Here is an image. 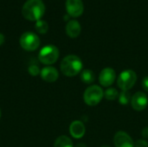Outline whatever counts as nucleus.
<instances>
[{"mask_svg":"<svg viewBox=\"0 0 148 147\" xmlns=\"http://www.w3.org/2000/svg\"><path fill=\"white\" fill-rule=\"evenodd\" d=\"M45 11V5L42 0H27L22 9L23 16L30 21L39 20Z\"/></svg>","mask_w":148,"mask_h":147,"instance_id":"obj_1","label":"nucleus"},{"mask_svg":"<svg viewBox=\"0 0 148 147\" xmlns=\"http://www.w3.org/2000/svg\"><path fill=\"white\" fill-rule=\"evenodd\" d=\"M60 68L64 75L68 77H73L77 75L82 71V62L77 55H69L62 59Z\"/></svg>","mask_w":148,"mask_h":147,"instance_id":"obj_2","label":"nucleus"},{"mask_svg":"<svg viewBox=\"0 0 148 147\" xmlns=\"http://www.w3.org/2000/svg\"><path fill=\"white\" fill-rule=\"evenodd\" d=\"M103 97H104V92L102 88L97 85H92L88 87L83 94L84 102L89 107H94L98 105L101 101Z\"/></svg>","mask_w":148,"mask_h":147,"instance_id":"obj_3","label":"nucleus"},{"mask_svg":"<svg viewBox=\"0 0 148 147\" xmlns=\"http://www.w3.org/2000/svg\"><path fill=\"white\" fill-rule=\"evenodd\" d=\"M59 57V49L52 44H49L42 48L38 54L39 61L45 65H51L55 63Z\"/></svg>","mask_w":148,"mask_h":147,"instance_id":"obj_4","label":"nucleus"},{"mask_svg":"<svg viewBox=\"0 0 148 147\" xmlns=\"http://www.w3.org/2000/svg\"><path fill=\"white\" fill-rule=\"evenodd\" d=\"M137 75L132 69L122 71L117 80V85L122 91H129L136 83Z\"/></svg>","mask_w":148,"mask_h":147,"instance_id":"obj_5","label":"nucleus"},{"mask_svg":"<svg viewBox=\"0 0 148 147\" xmlns=\"http://www.w3.org/2000/svg\"><path fill=\"white\" fill-rule=\"evenodd\" d=\"M21 47L27 51L36 50L40 46L39 36L32 31H27L22 34L19 40Z\"/></svg>","mask_w":148,"mask_h":147,"instance_id":"obj_6","label":"nucleus"},{"mask_svg":"<svg viewBox=\"0 0 148 147\" xmlns=\"http://www.w3.org/2000/svg\"><path fill=\"white\" fill-rule=\"evenodd\" d=\"M148 105V98L147 94L143 92L135 93L131 99V106L133 109L137 112L143 111L147 108Z\"/></svg>","mask_w":148,"mask_h":147,"instance_id":"obj_7","label":"nucleus"},{"mask_svg":"<svg viewBox=\"0 0 148 147\" xmlns=\"http://www.w3.org/2000/svg\"><path fill=\"white\" fill-rule=\"evenodd\" d=\"M66 10L70 16L78 17L83 13L84 5L82 0H66Z\"/></svg>","mask_w":148,"mask_h":147,"instance_id":"obj_8","label":"nucleus"},{"mask_svg":"<svg viewBox=\"0 0 148 147\" xmlns=\"http://www.w3.org/2000/svg\"><path fill=\"white\" fill-rule=\"evenodd\" d=\"M114 144L115 147H134L133 139L123 131L117 132L114 137Z\"/></svg>","mask_w":148,"mask_h":147,"instance_id":"obj_9","label":"nucleus"},{"mask_svg":"<svg viewBox=\"0 0 148 147\" xmlns=\"http://www.w3.org/2000/svg\"><path fill=\"white\" fill-rule=\"evenodd\" d=\"M116 74L114 70L111 68H103L99 75V81L102 87H110L115 81Z\"/></svg>","mask_w":148,"mask_h":147,"instance_id":"obj_10","label":"nucleus"},{"mask_svg":"<svg viewBox=\"0 0 148 147\" xmlns=\"http://www.w3.org/2000/svg\"><path fill=\"white\" fill-rule=\"evenodd\" d=\"M86 128L84 124L80 120H75L70 124L69 133L71 136L75 139H81L84 136Z\"/></svg>","mask_w":148,"mask_h":147,"instance_id":"obj_11","label":"nucleus"},{"mask_svg":"<svg viewBox=\"0 0 148 147\" xmlns=\"http://www.w3.org/2000/svg\"><path fill=\"white\" fill-rule=\"evenodd\" d=\"M41 78L47 82H54L59 77L57 69L54 67H45L41 70Z\"/></svg>","mask_w":148,"mask_h":147,"instance_id":"obj_12","label":"nucleus"},{"mask_svg":"<svg viewBox=\"0 0 148 147\" xmlns=\"http://www.w3.org/2000/svg\"><path fill=\"white\" fill-rule=\"evenodd\" d=\"M81 24L76 20H70L66 25V33L71 38H76L81 34Z\"/></svg>","mask_w":148,"mask_h":147,"instance_id":"obj_13","label":"nucleus"},{"mask_svg":"<svg viewBox=\"0 0 148 147\" xmlns=\"http://www.w3.org/2000/svg\"><path fill=\"white\" fill-rule=\"evenodd\" d=\"M81 80L85 84H92L95 81V74L90 69H84L81 74Z\"/></svg>","mask_w":148,"mask_h":147,"instance_id":"obj_14","label":"nucleus"},{"mask_svg":"<svg viewBox=\"0 0 148 147\" xmlns=\"http://www.w3.org/2000/svg\"><path fill=\"white\" fill-rule=\"evenodd\" d=\"M54 147H74V145L69 137L62 135L56 139Z\"/></svg>","mask_w":148,"mask_h":147,"instance_id":"obj_15","label":"nucleus"},{"mask_svg":"<svg viewBox=\"0 0 148 147\" xmlns=\"http://www.w3.org/2000/svg\"><path fill=\"white\" fill-rule=\"evenodd\" d=\"M131 99H132V96L129 91H121L119 94V97H118L119 102L123 106H126L129 102H131Z\"/></svg>","mask_w":148,"mask_h":147,"instance_id":"obj_16","label":"nucleus"},{"mask_svg":"<svg viewBox=\"0 0 148 147\" xmlns=\"http://www.w3.org/2000/svg\"><path fill=\"white\" fill-rule=\"evenodd\" d=\"M104 97L108 101H114L119 97V92L116 88H109L104 92Z\"/></svg>","mask_w":148,"mask_h":147,"instance_id":"obj_17","label":"nucleus"},{"mask_svg":"<svg viewBox=\"0 0 148 147\" xmlns=\"http://www.w3.org/2000/svg\"><path fill=\"white\" fill-rule=\"evenodd\" d=\"M36 29L37 30V32L39 33H42V34H44L48 31L49 29V24L46 21L44 20H37L36 22Z\"/></svg>","mask_w":148,"mask_h":147,"instance_id":"obj_18","label":"nucleus"},{"mask_svg":"<svg viewBox=\"0 0 148 147\" xmlns=\"http://www.w3.org/2000/svg\"><path fill=\"white\" fill-rule=\"evenodd\" d=\"M28 71H29V75H31L32 76H36V75H38L41 73L39 67L37 65H36V64L30 65L29 67V68H28Z\"/></svg>","mask_w":148,"mask_h":147,"instance_id":"obj_19","label":"nucleus"},{"mask_svg":"<svg viewBox=\"0 0 148 147\" xmlns=\"http://www.w3.org/2000/svg\"><path fill=\"white\" fill-rule=\"evenodd\" d=\"M134 147H148V142L146 139H138L134 143Z\"/></svg>","mask_w":148,"mask_h":147,"instance_id":"obj_20","label":"nucleus"},{"mask_svg":"<svg viewBox=\"0 0 148 147\" xmlns=\"http://www.w3.org/2000/svg\"><path fill=\"white\" fill-rule=\"evenodd\" d=\"M141 86H142L143 89L148 93V76H146L143 78L142 82H141Z\"/></svg>","mask_w":148,"mask_h":147,"instance_id":"obj_21","label":"nucleus"},{"mask_svg":"<svg viewBox=\"0 0 148 147\" xmlns=\"http://www.w3.org/2000/svg\"><path fill=\"white\" fill-rule=\"evenodd\" d=\"M141 134H142V136H143L144 139H148V126L145 127V128L142 130Z\"/></svg>","mask_w":148,"mask_h":147,"instance_id":"obj_22","label":"nucleus"},{"mask_svg":"<svg viewBox=\"0 0 148 147\" xmlns=\"http://www.w3.org/2000/svg\"><path fill=\"white\" fill-rule=\"evenodd\" d=\"M3 42H4V36L2 33H0V45H2Z\"/></svg>","mask_w":148,"mask_h":147,"instance_id":"obj_23","label":"nucleus"},{"mask_svg":"<svg viewBox=\"0 0 148 147\" xmlns=\"http://www.w3.org/2000/svg\"><path fill=\"white\" fill-rule=\"evenodd\" d=\"M75 147H87V146L85 144H83V143H79V144L76 145Z\"/></svg>","mask_w":148,"mask_h":147,"instance_id":"obj_24","label":"nucleus"},{"mask_svg":"<svg viewBox=\"0 0 148 147\" xmlns=\"http://www.w3.org/2000/svg\"><path fill=\"white\" fill-rule=\"evenodd\" d=\"M101 147H110L109 146H101Z\"/></svg>","mask_w":148,"mask_h":147,"instance_id":"obj_25","label":"nucleus"},{"mask_svg":"<svg viewBox=\"0 0 148 147\" xmlns=\"http://www.w3.org/2000/svg\"><path fill=\"white\" fill-rule=\"evenodd\" d=\"M0 118H1V110H0Z\"/></svg>","mask_w":148,"mask_h":147,"instance_id":"obj_26","label":"nucleus"}]
</instances>
